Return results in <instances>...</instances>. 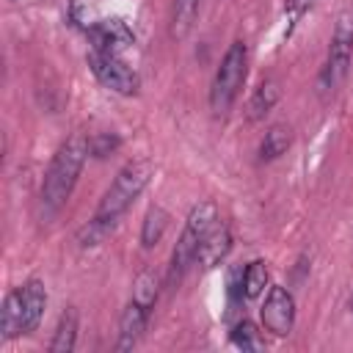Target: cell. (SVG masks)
Masks as SVG:
<instances>
[{"label": "cell", "instance_id": "cell-1", "mask_svg": "<svg viewBox=\"0 0 353 353\" xmlns=\"http://www.w3.org/2000/svg\"><path fill=\"white\" fill-rule=\"evenodd\" d=\"M154 176V163L146 160V157H135L130 163H124L119 168V174L113 176V182L108 185V190L102 193L91 221L80 229L77 234V243L83 248H91V245H99L110 229L119 223V218L138 201V196L146 190V185L152 182Z\"/></svg>", "mask_w": 353, "mask_h": 353}, {"label": "cell", "instance_id": "cell-2", "mask_svg": "<svg viewBox=\"0 0 353 353\" xmlns=\"http://www.w3.org/2000/svg\"><path fill=\"white\" fill-rule=\"evenodd\" d=\"M85 157H91L88 138L80 132H74L55 149V154L44 171V179H41V190H39V204H41L44 218H55L63 210V204L69 201V196L80 179Z\"/></svg>", "mask_w": 353, "mask_h": 353}, {"label": "cell", "instance_id": "cell-3", "mask_svg": "<svg viewBox=\"0 0 353 353\" xmlns=\"http://www.w3.org/2000/svg\"><path fill=\"white\" fill-rule=\"evenodd\" d=\"M47 309V290L41 279H28L14 287L0 309V339L11 342L17 336L33 334Z\"/></svg>", "mask_w": 353, "mask_h": 353}, {"label": "cell", "instance_id": "cell-4", "mask_svg": "<svg viewBox=\"0 0 353 353\" xmlns=\"http://www.w3.org/2000/svg\"><path fill=\"white\" fill-rule=\"evenodd\" d=\"M350 63H353V6H347L336 14L331 41H328V55H325V61L317 72V80H314V91L323 102L336 97L342 83L347 80Z\"/></svg>", "mask_w": 353, "mask_h": 353}, {"label": "cell", "instance_id": "cell-5", "mask_svg": "<svg viewBox=\"0 0 353 353\" xmlns=\"http://www.w3.org/2000/svg\"><path fill=\"white\" fill-rule=\"evenodd\" d=\"M218 223V207L215 201H199L190 212H188V221L182 226V234L171 251V262H168V287H176L182 281V276L196 265V254H199V245L201 240L207 237V232Z\"/></svg>", "mask_w": 353, "mask_h": 353}, {"label": "cell", "instance_id": "cell-6", "mask_svg": "<svg viewBox=\"0 0 353 353\" xmlns=\"http://www.w3.org/2000/svg\"><path fill=\"white\" fill-rule=\"evenodd\" d=\"M245 72H248V47H245V41L234 39L226 47V52H223V58H221V63L212 74V83H210V110H212V116L223 119L232 110V105H234V99H237V94L245 83Z\"/></svg>", "mask_w": 353, "mask_h": 353}, {"label": "cell", "instance_id": "cell-7", "mask_svg": "<svg viewBox=\"0 0 353 353\" xmlns=\"http://www.w3.org/2000/svg\"><path fill=\"white\" fill-rule=\"evenodd\" d=\"M85 61H88V69L94 72V77H97L105 88H110V91H116V94H121V97L138 94L141 77H138V72H135L121 55H110V52H97V50H91Z\"/></svg>", "mask_w": 353, "mask_h": 353}, {"label": "cell", "instance_id": "cell-8", "mask_svg": "<svg viewBox=\"0 0 353 353\" xmlns=\"http://www.w3.org/2000/svg\"><path fill=\"white\" fill-rule=\"evenodd\" d=\"M259 317H262L265 331H270L273 336H287L295 325V298H292V292L281 284H273L265 295Z\"/></svg>", "mask_w": 353, "mask_h": 353}, {"label": "cell", "instance_id": "cell-9", "mask_svg": "<svg viewBox=\"0 0 353 353\" xmlns=\"http://www.w3.org/2000/svg\"><path fill=\"white\" fill-rule=\"evenodd\" d=\"M88 41H91V50L97 52H110V55H121L127 47H132L135 41V33L130 30V25L124 19H97L91 22L88 28Z\"/></svg>", "mask_w": 353, "mask_h": 353}, {"label": "cell", "instance_id": "cell-10", "mask_svg": "<svg viewBox=\"0 0 353 353\" xmlns=\"http://www.w3.org/2000/svg\"><path fill=\"white\" fill-rule=\"evenodd\" d=\"M232 251V229L218 218V223L207 232V237L201 240L199 245V254H196V265L201 270H212L218 268Z\"/></svg>", "mask_w": 353, "mask_h": 353}, {"label": "cell", "instance_id": "cell-11", "mask_svg": "<svg viewBox=\"0 0 353 353\" xmlns=\"http://www.w3.org/2000/svg\"><path fill=\"white\" fill-rule=\"evenodd\" d=\"M152 317V309L141 306L138 301H127L124 312H121V320H119V339H116V350L124 353V350H132L138 345V339L143 336L146 331V323Z\"/></svg>", "mask_w": 353, "mask_h": 353}, {"label": "cell", "instance_id": "cell-12", "mask_svg": "<svg viewBox=\"0 0 353 353\" xmlns=\"http://www.w3.org/2000/svg\"><path fill=\"white\" fill-rule=\"evenodd\" d=\"M290 146H292V127L284 121H276L265 130L259 149H256V157H259V163H273L281 154H287Z\"/></svg>", "mask_w": 353, "mask_h": 353}, {"label": "cell", "instance_id": "cell-13", "mask_svg": "<svg viewBox=\"0 0 353 353\" xmlns=\"http://www.w3.org/2000/svg\"><path fill=\"white\" fill-rule=\"evenodd\" d=\"M279 99H281V83H279L276 77H265V80L254 88V94H251V99H248V108H245L248 121L265 119V116L276 108Z\"/></svg>", "mask_w": 353, "mask_h": 353}, {"label": "cell", "instance_id": "cell-14", "mask_svg": "<svg viewBox=\"0 0 353 353\" xmlns=\"http://www.w3.org/2000/svg\"><path fill=\"white\" fill-rule=\"evenodd\" d=\"M77 328H80V314L74 306H69L66 312H61L55 334L50 339V353H72L77 345Z\"/></svg>", "mask_w": 353, "mask_h": 353}, {"label": "cell", "instance_id": "cell-15", "mask_svg": "<svg viewBox=\"0 0 353 353\" xmlns=\"http://www.w3.org/2000/svg\"><path fill=\"white\" fill-rule=\"evenodd\" d=\"M168 221H171V215L160 204L149 207L146 215H143V223H141V245L143 248H154L163 240V234L168 229Z\"/></svg>", "mask_w": 353, "mask_h": 353}, {"label": "cell", "instance_id": "cell-16", "mask_svg": "<svg viewBox=\"0 0 353 353\" xmlns=\"http://www.w3.org/2000/svg\"><path fill=\"white\" fill-rule=\"evenodd\" d=\"M201 0H174V11H171V36L174 39H185L196 22Z\"/></svg>", "mask_w": 353, "mask_h": 353}, {"label": "cell", "instance_id": "cell-17", "mask_svg": "<svg viewBox=\"0 0 353 353\" xmlns=\"http://www.w3.org/2000/svg\"><path fill=\"white\" fill-rule=\"evenodd\" d=\"M268 281H270L268 265H265L262 259H254V262H248V265L243 268V295H245V301H254V298H259V295L265 292Z\"/></svg>", "mask_w": 353, "mask_h": 353}, {"label": "cell", "instance_id": "cell-18", "mask_svg": "<svg viewBox=\"0 0 353 353\" xmlns=\"http://www.w3.org/2000/svg\"><path fill=\"white\" fill-rule=\"evenodd\" d=\"M232 345L240 347V350H259L262 347V339H259V331L251 320H240L234 328H232Z\"/></svg>", "mask_w": 353, "mask_h": 353}, {"label": "cell", "instance_id": "cell-19", "mask_svg": "<svg viewBox=\"0 0 353 353\" xmlns=\"http://www.w3.org/2000/svg\"><path fill=\"white\" fill-rule=\"evenodd\" d=\"M119 146H121V138L116 132H97V135L88 138V154L97 157V160L113 154Z\"/></svg>", "mask_w": 353, "mask_h": 353}, {"label": "cell", "instance_id": "cell-20", "mask_svg": "<svg viewBox=\"0 0 353 353\" xmlns=\"http://www.w3.org/2000/svg\"><path fill=\"white\" fill-rule=\"evenodd\" d=\"M312 3H314V0H287V3H284V8H287V17L292 19V25H295V22L303 17V11H306Z\"/></svg>", "mask_w": 353, "mask_h": 353}, {"label": "cell", "instance_id": "cell-21", "mask_svg": "<svg viewBox=\"0 0 353 353\" xmlns=\"http://www.w3.org/2000/svg\"><path fill=\"white\" fill-rule=\"evenodd\" d=\"M350 314H353V298H350Z\"/></svg>", "mask_w": 353, "mask_h": 353}]
</instances>
